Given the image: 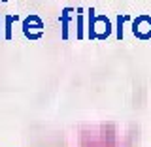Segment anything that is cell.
<instances>
[{
    "mask_svg": "<svg viewBox=\"0 0 151 147\" xmlns=\"http://www.w3.org/2000/svg\"><path fill=\"white\" fill-rule=\"evenodd\" d=\"M21 28H23V34H25L27 40L36 42V40H40V38L44 36V28H45V25H44V21H42V19L38 17L36 13H30L28 17L23 19Z\"/></svg>",
    "mask_w": 151,
    "mask_h": 147,
    "instance_id": "cell-1",
    "label": "cell"
},
{
    "mask_svg": "<svg viewBox=\"0 0 151 147\" xmlns=\"http://www.w3.org/2000/svg\"><path fill=\"white\" fill-rule=\"evenodd\" d=\"M132 34L138 40H151V15H138L132 21Z\"/></svg>",
    "mask_w": 151,
    "mask_h": 147,
    "instance_id": "cell-2",
    "label": "cell"
},
{
    "mask_svg": "<svg viewBox=\"0 0 151 147\" xmlns=\"http://www.w3.org/2000/svg\"><path fill=\"white\" fill-rule=\"evenodd\" d=\"M94 40H106L111 34V21L106 15H96L94 17Z\"/></svg>",
    "mask_w": 151,
    "mask_h": 147,
    "instance_id": "cell-3",
    "label": "cell"
},
{
    "mask_svg": "<svg viewBox=\"0 0 151 147\" xmlns=\"http://www.w3.org/2000/svg\"><path fill=\"white\" fill-rule=\"evenodd\" d=\"M76 11L74 8H64L63 11H60V17H59V21H60V38L66 42L68 40V30H70V19H72V13Z\"/></svg>",
    "mask_w": 151,
    "mask_h": 147,
    "instance_id": "cell-4",
    "label": "cell"
},
{
    "mask_svg": "<svg viewBox=\"0 0 151 147\" xmlns=\"http://www.w3.org/2000/svg\"><path fill=\"white\" fill-rule=\"evenodd\" d=\"M76 25H78V28H76V38L78 40H83L85 38V25H83V9L78 8L76 9Z\"/></svg>",
    "mask_w": 151,
    "mask_h": 147,
    "instance_id": "cell-5",
    "label": "cell"
},
{
    "mask_svg": "<svg viewBox=\"0 0 151 147\" xmlns=\"http://www.w3.org/2000/svg\"><path fill=\"white\" fill-rule=\"evenodd\" d=\"M94 17H96V11L94 8H89L87 9V38L89 40H94Z\"/></svg>",
    "mask_w": 151,
    "mask_h": 147,
    "instance_id": "cell-6",
    "label": "cell"
},
{
    "mask_svg": "<svg viewBox=\"0 0 151 147\" xmlns=\"http://www.w3.org/2000/svg\"><path fill=\"white\" fill-rule=\"evenodd\" d=\"M2 21H4V38L12 40V25H13V21H19V15L17 13L15 15H6Z\"/></svg>",
    "mask_w": 151,
    "mask_h": 147,
    "instance_id": "cell-7",
    "label": "cell"
},
{
    "mask_svg": "<svg viewBox=\"0 0 151 147\" xmlns=\"http://www.w3.org/2000/svg\"><path fill=\"white\" fill-rule=\"evenodd\" d=\"M129 15L127 13H123V15H117V28H115V36L117 40H123V25H125V21H129Z\"/></svg>",
    "mask_w": 151,
    "mask_h": 147,
    "instance_id": "cell-8",
    "label": "cell"
},
{
    "mask_svg": "<svg viewBox=\"0 0 151 147\" xmlns=\"http://www.w3.org/2000/svg\"><path fill=\"white\" fill-rule=\"evenodd\" d=\"M0 38H2V17H0Z\"/></svg>",
    "mask_w": 151,
    "mask_h": 147,
    "instance_id": "cell-9",
    "label": "cell"
},
{
    "mask_svg": "<svg viewBox=\"0 0 151 147\" xmlns=\"http://www.w3.org/2000/svg\"><path fill=\"white\" fill-rule=\"evenodd\" d=\"M2 2H8V0H2Z\"/></svg>",
    "mask_w": 151,
    "mask_h": 147,
    "instance_id": "cell-10",
    "label": "cell"
}]
</instances>
